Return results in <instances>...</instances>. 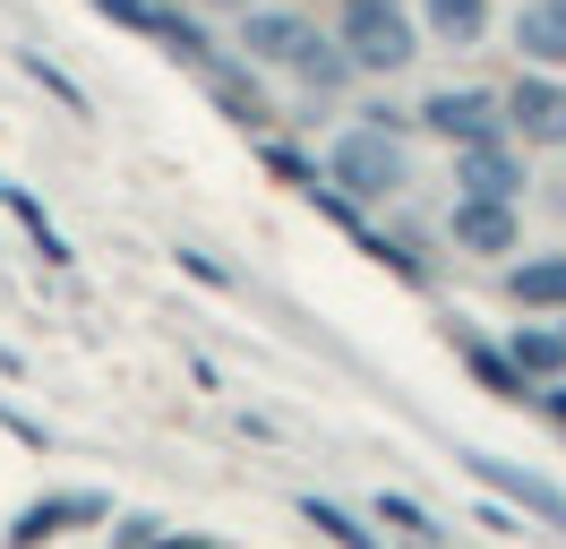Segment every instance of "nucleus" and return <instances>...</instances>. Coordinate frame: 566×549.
I'll return each instance as SVG.
<instances>
[{"mask_svg": "<svg viewBox=\"0 0 566 549\" xmlns=\"http://www.w3.org/2000/svg\"><path fill=\"white\" fill-rule=\"evenodd\" d=\"M326 180H335L344 198L378 206V198H395V189L412 180V155H403V146H395L378 121H360V130L335 137V155H326Z\"/></svg>", "mask_w": 566, "mask_h": 549, "instance_id": "nucleus-1", "label": "nucleus"}, {"mask_svg": "<svg viewBox=\"0 0 566 549\" xmlns=\"http://www.w3.org/2000/svg\"><path fill=\"white\" fill-rule=\"evenodd\" d=\"M412 52H421V27L395 0H344V61L353 69L395 77V69H412Z\"/></svg>", "mask_w": 566, "mask_h": 549, "instance_id": "nucleus-2", "label": "nucleus"}, {"mask_svg": "<svg viewBox=\"0 0 566 549\" xmlns=\"http://www.w3.org/2000/svg\"><path fill=\"white\" fill-rule=\"evenodd\" d=\"M95 524H112L104 489H52V498H35V507L9 515L0 549H52V541H70V532H95Z\"/></svg>", "mask_w": 566, "mask_h": 549, "instance_id": "nucleus-3", "label": "nucleus"}, {"mask_svg": "<svg viewBox=\"0 0 566 549\" xmlns=\"http://www.w3.org/2000/svg\"><path fill=\"white\" fill-rule=\"evenodd\" d=\"M463 473L481 480L490 498H515V507L532 515V524H549V532H566V489L549 473H532V464H506V455H463Z\"/></svg>", "mask_w": 566, "mask_h": 549, "instance_id": "nucleus-4", "label": "nucleus"}, {"mask_svg": "<svg viewBox=\"0 0 566 549\" xmlns=\"http://www.w3.org/2000/svg\"><path fill=\"white\" fill-rule=\"evenodd\" d=\"M506 130L532 146H566V77L558 69H524L506 86Z\"/></svg>", "mask_w": 566, "mask_h": 549, "instance_id": "nucleus-5", "label": "nucleus"}, {"mask_svg": "<svg viewBox=\"0 0 566 549\" xmlns=\"http://www.w3.org/2000/svg\"><path fill=\"white\" fill-rule=\"evenodd\" d=\"M310 18H301V9H283V0H249L241 9V52L258 69H292L301 61V52H310Z\"/></svg>", "mask_w": 566, "mask_h": 549, "instance_id": "nucleus-6", "label": "nucleus"}, {"mask_svg": "<svg viewBox=\"0 0 566 549\" xmlns=\"http://www.w3.org/2000/svg\"><path fill=\"white\" fill-rule=\"evenodd\" d=\"M421 130L447 137V146H463V137H490V130H506V95H497V86H447V95L421 103Z\"/></svg>", "mask_w": 566, "mask_h": 549, "instance_id": "nucleus-7", "label": "nucleus"}, {"mask_svg": "<svg viewBox=\"0 0 566 549\" xmlns=\"http://www.w3.org/2000/svg\"><path fill=\"white\" fill-rule=\"evenodd\" d=\"M447 240H455L463 258H515V240H524L515 198H463L455 215H447Z\"/></svg>", "mask_w": 566, "mask_h": 549, "instance_id": "nucleus-8", "label": "nucleus"}, {"mask_svg": "<svg viewBox=\"0 0 566 549\" xmlns=\"http://www.w3.org/2000/svg\"><path fill=\"white\" fill-rule=\"evenodd\" d=\"M455 180H463V198H524V155H506V130L463 137L455 146Z\"/></svg>", "mask_w": 566, "mask_h": 549, "instance_id": "nucleus-9", "label": "nucleus"}, {"mask_svg": "<svg viewBox=\"0 0 566 549\" xmlns=\"http://www.w3.org/2000/svg\"><path fill=\"white\" fill-rule=\"evenodd\" d=\"M207 95H214V112H232V121H249V130H266V95H258V61H223V52H207Z\"/></svg>", "mask_w": 566, "mask_h": 549, "instance_id": "nucleus-10", "label": "nucleus"}, {"mask_svg": "<svg viewBox=\"0 0 566 549\" xmlns=\"http://www.w3.org/2000/svg\"><path fill=\"white\" fill-rule=\"evenodd\" d=\"M506 301L532 309V318H549L566 309V249H541V258H515L506 267Z\"/></svg>", "mask_w": 566, "mask_h": 549, "instance_id": "nucleus-11", "label": "nucleus"}, {"mask_svg": "<svg viewBox=\"0 0 566 549\" xmlns=\"http://www.w3.org/2000/svg\"><path fill=\"white\" fill-rule=\"evenodd\" d=\"M515 52L532 69H566V0H524L515 9Z\"/></svg>", "mask_w": 566, "mask_h": 549, "instance_id": "nucleus-12", "label": "nucleus"}, {"mask_svg": "<svg viewBox=\"0 0 566 549\" xmlns=\"http://www.w3.org/2000/svg\"><path fill=\"white\" fill-rule=\"evenodd\" d=\"M506 361L524 377H566V327H549V318L515 327V335H506Z\"/></svg>", "mask_w": 566, "mask_h": 549, "instance_id": "nucleus-13", "label": "nucleus"}, {"mask_svg": "<svg viewBox=\"0 0 566 549\" xmlns=\"http://www.w3.org/2000/svg\"><path fill=\"white\" fill-rule=\"evenodd\" d=\"M138 34H155V43H172L180 61H207L214 43H207V27L189 18V9H172V0H146L138 9Z\"/></svg>", "mask_w": 566, "mask_h": 549, "instance_id": "nucleus-14", "label": "nucleus"}, {"mask_svg": "<svg viewBox=\"0 0 566 549\" xmlns=\"http://www.w3.org/2000/svg\"><path fill=\"white\" fill-rule=\"evenodd\" d=\"M421 18L438 43H481L490 34V0H421Z\"/></svg>", "mask_w": 566, "mask_h": 549, "instance_id": "nucleus-15", "label": "nucleus"}, {"mask_svg": "<svg viewBox=\"0 0 566 549\" xmlns=\"http://www.w3.org/2000/svg\"><path fill=\"white\" fill-rule=\"evenodd\" d=\"M463 370H472V386H490V395H524L532 377L506 361V343H481V335H463Z\"/></svg>", "mask_w": 566, "mask_h": 549, "instance_id": "nucleus-16", "label": "nucleus"}, {"mask_svg": "<svg viewBox=\"0 0 566 549\" xmlns=\"http://www.w3.org/2000/svg\"><path fill=\"white\" fill-rule=\"evenodd\" d=\"M378 524H387V532H403L412 549H438V524H429V507H421V498H403V489H378Z\"/></svg>", "mask_w": 566, "mask_h": 549, "instance_id": "nucleus-17", "label": "nucleus"}, {"mask_svg": "<svg viewBox=\"0 0 566 549\" xmlns=\"http://www.w3.org/2000/svg\"><path fill=\"white\" fill-rule=\"evenodd\" d=\"M301 515H310V524H318V532H326L335 549H387L378 532H369V524H360V515H344V507H335V498H301Z\"/></svg>", "mask_w": 566, "mask_h": 549, "instance_id": "nucleus-18", "label": "nucleus"}, {"mask_svg": "<svg viewBox=\"0 0 566 549\" xmlns=\"http://www.w3.org/2000/svg\"><path fill=\"white\" fill-rule=\"evenodd\" d=\"M258 164L275 172V180H292V189H318V155H310V146H292V137H266V146H258Z\"/></svg>", "mask_w": 566, "mask_h": 549, "instance_id": "nucleus-19", "label": "nucleus"}, {"mask_svg": "<svg viewBox=\"0 0 566 549\" xmlns=\"http://www.w3.org/2000/svg\"><path fill=\"white\" fill-rule=\"evenodd\" d=\"M292 69L310 77V95H335V86L353 77V61H344V43H318V34H310V52H301Z\"/></svg>", "mask_w": 566, "mask_h": 549, "instance_id": "nucleus-20", "label": "nucleus"}, {"mask_svg": "<svg viewBox=\"0 0 566 549\" xmlns=\"http://www.w3.org/2000/svg\"><path fill=\"white\" fill-rule=\"evenodd\" d=\"M0 206H9V215H18L27 232H35V249H43V258H70V240H61V232H52V224H43V206H35V198H18V189H9V198H0Z\"/></svg>", "mask_w": 566, "mask_h": 549, "instance_id": "nucleus-21", "label": "nucleus"}, {"mask_svg": "<svg viewBox=\"0 0 566 549\" xmlns=\"http://www.w3.org/2000/svg\"><path fill=\"white\" fill-rule=\"evenodd\" d=\"M27 77H35V86H52V103H70V112H86V86H70V77H61L52 61H43V52H27Z\"/></svg>", "mask_w": 566, "mask_h": 549, "instance_id": "nucleus-22", "label": "nucleus"}, {"mask_svg": "<svg viewBox=\"0 0 566 549\" xmlns=\"http://www.w3.org/2000/svg\"><path fill=\"white\" fill-rule=\"evenodd\" d=\"M155 532H164L155 515H112V549H146Z\"/></svg>", "mask_w": 566, "mask_h": 549, "instance_id": "nucleus-23", "label": "nucleus"}, {"mask_svg": "<svg viewBox=\"0 0 566 549\" xmlns=\"http://www.w3.org/2000/svg\"><path fill=\"white\" fill-rule=\"evenodd\" d=\"M146 549H223V541H214V532H155Z\"/></svg>", "mask_w": 566, "mask_h": 549, "instance_id": "nucleus-24", "label": "nucleus"}, {"mask_svg": "<svg viewBox=\"0 0 566 549\" xmlns=\"http://www.w3.org/2000/svg\"><path fill=\"white\" fill-rule=\"evenodd\" d=\"M549 421H558V429H566V377H558V386H549Z\"/></svg>", "mask_w": 566, "mask_h": 549, "instance_id": "nucleus-25", "label": "nucleus"}, {"mask_svg": "<svg viewBox=\"0 0 566 549\" xmlns=\"http://www.w3.org/2000/svg\"><path fill=\"white\" fill-rule=\"evenodd\" d=\"M207 9H232V18H241V9H249V0H207Z\"/></svg>", "mask_w": 566, "mask_h": 549, "instance_id": "nucleus-26", "label": "nucleus"}, {"mask_svg": "<svg viewBox=\"0 0 566 549\" xmlns=\"http://www.w3.org/2000/svg\"><path fill=\"white\" fill-rule=\"evenodd\" d=\"M558 327H566V309H558Z\"/></svg>", "mask_w": 566, "mask_h": 549, "instance_id": "nucleus-27", "label": "nucleus"}]
</instances>
